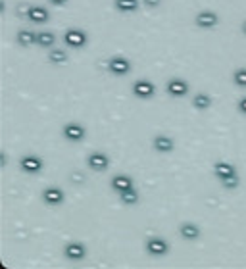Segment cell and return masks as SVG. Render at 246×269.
<instances>
[{"label":"cell","mask_w":246,"mask_h":269,"mask_svg":"<svg viewBox=\"0 0 246 269\" xmlns=\"http://www.w3.org/2000/svg\"><path fill=\"white\" fill-rule=\"evenodd\" d=\"M144 250L150 256L162 258V256H166L169 252V242L164 237H148L146 242H144Z\"/></svg>","instance_id":"1"},{"label":"cell","mask_w":246,"mask_h":269,"mask_svg":"<svg viewBox=\"0 0 246 269\" xmlns=\"http://www.w3.org/2000/svg\"><path fill=\"white\" fill-rule=\"evenodd\" d=\"M108 72L111 75H116V77H123V75H127L131 72V60L125 58V56H111L110 60H108Z\"/></svg>","instance_id":"2"},{"label":"cell","mask_w":246,"mask_h":269,"mask_svg":"<svg viewBox=\"0 0 246 269\" xmlns=\"http://www.w3.org/2000/svg\"><path fill=\"white\" fill-rule=\"evenodd\" d=\"M64 42L70 48H83L88 42V35L83 29H77V27H72L64 33Z\"/></svg>","instance_id":"3"},{"label":"cell","mask_w":246,"mask_h":269,"mask_svg":"<svg viewBox=\"0 0 246 269\" xmlns=\"http://www.w3.org/2000/svg\"><path fill=\"white\" fill-rule=\"evenodd\" d=\"M62 134H64L65 141H70V143H81V141L85 139L87 131H85V127L81 125V123H77V121H70V123H65V125L62 127Z\"/></svg>","instance_id":"4"},{"label":"cell","mask_w":246,"mask_h":269,"mask_svg":"<svg viewBox=\"0 0 246 269\" xmlns=\"http://www.w3.org/2000/svg\"><path fill=\"white\" fill-rule=\"evenodd\" d=\"M19 167L24 169L25 173L37 175V173H40V171H42L44 162H42L39 156H35V154H25L24 158L19 160Z\"/></svg>","instance_id":"5"},{"label":"cell","mask_w":246,"mask_h":269,"mask_svg":"<svg viewBox=\"0 0 246 269\" xmlns=\"http://www.w3.org/2000/svg\"><path fill=\"white\" fill-rule=\"evenodd\" d=\"M133 95L141 100H148L156 95V85L148 79H139L133 83Z\"/></svg>","instance_id":"6"},{"label":"cell","mask_w":246,"mask_h":269,"mask_svg":"<svg viewBox=\"0 0 246 269\" xmlns=\"http://www.w3.org/2000/svg\"><path fill=\"white\" fill-rule=\"evenodd\" d=\"M166 91L173 98H183V96L189 95V83L185 79H181V77H173V79L167 81Z\"/></svg>","instance_id":"7"},{"label":"cell","mask_w":246,"mask_h":269,"mask_svg":"<svg viewBox=\"0 0 246 269\" xmlns=\"http://www.w3.org/2000/svg\"><path fill=\"white\" fill-rule=\"evenodd\" d=\"M194 21H196L200 29H214L215 25L219 24V16L215 12H212V10H202V12L196 14Z\"/></svg>","instance_id":"8"},{"label":"cell","mask_w":246,"mask_h":269,"mask_svg":"<svg viewBox=\"0 0 246 269\" xmlns=\"http://www.w3.org/2000/svg\"><path fill=\"white\" fill-rule=\"evenodd\" d=\"M64 256L68 258V260H72V261H79V260H83V258L87 256V246L83 244V242L72 240V242H68V244H65Z\"/></svg>","instance_id":"9"},{"label":"cell","mask_w":246,"mask_h":269,"mask_svg":"<svg viewBox=\"0 0 246 269\" xmlns=\"http://www.w3.org/2000/svg\"><path fill=\"white\" fill-rule=\"evenodd\" d=\"M87 164L93 171H106L110 167V158L104 152H93V154H88Z\"/></svg>","instance_id":"10"},{"label":"cell","mask_w":246,"mask_h":269,"mask_svg":"<svg viewBox=\"0 0 246 269\" xmlns=\"http://www.w3.org/2000/svg\"><path fill=\"white\" fill-rule=\"evenodd\" d=\"M152 146H154V150L160 152V154H169V152H173L175 148V141L171 137H167V134H156V137L152 139Z\"/></svg>","instance_id":"11"},{"label":"cell","mask_w":246,"mask_h":269,"mask_svg":"<svg viewBox=\"0 0 246 269\" xmlns=\"http://www.w3.org/2000/svg\"><path fill=\"white\" fill-rule=\"evenodd\" d=\"M42 200L47 202L48 206H60L65 200V194L64 190L58 189V187H48V189H44V192H42Z\"/></svg>","instance_id":"12"},{"label":"cell","mask_w":246,"mask_h":269,"mask_svg":"<svg viewBox=\"0 0 246 269\" xmlns=\"http://www.w3.org/2000/svg\"><path fill=\"white\" fill-rule=\"evenodd\" d=\"M214 175L219 179V183L229 179V177H235L237 175V167L229 164V162H215L214 164Z\"/></svg>","instance_id":"13"},{"label":"cell","mask_w":246,"mask_h":269,"mask_svg":"<svg viewBox=\"0 0 246 269\" xmlns=\"http://www.w3.org/2000/svg\"><path fill=\"white\" fill-rule=\"evenodd\" d=\"M27 19L31 24L42 25L50 19V12L47 8H42V6H31V8H27Z\"/></svg>","instance_id":"14"},{"label":"cell","mask_w":246,"mask_h":269,"mask_svg":"<svg viewBox=\"0 0 246 269\" xmlns=\"http://www.w3.org/2000/svg\"><path fill=\"white\" fill-rule=\"evenodd\" d=\"M179 235H181L185 240H198L200 235H202V231L196 223L192 221H187V223H181V227H179Z\"/></svg>","instance_id":"15"},{"label":"cell","mask_w":246,"mask_h":269,"mask_svg":"<svg viewBox=\"0 0 246 269\" xmlns=\"http://www.w3.org/2000/svg\"><path fill=\"white\" fill-rule=\"evenodd\" d=\"M110 187L111 190H116L118 194H121V192H125V190L133 189V179H131L129 175H116V177H111Z\"/></svg>","instance_id":"16"},{"label":"cell","mask_w":246,"mask_h":269,"mask_svg":"<svg viewBox=\"0 0 246 269\" xmlns=\"http://www.w3.org/2000/svg\"><path fill=\"white\" fill-rule=\"evenodd\" d=\"M16 42L17 44H21V47L37 44V33H33L31 29H21V31H17V35H16Z\"/></svg>","instance_id":"17"},{"label":"cell","mask_w":246,"mask_h":269,"mask_svg":"<svg viewBox=\"0 0 246 269\" xmlns=\"http://www.w3.org/2000/svg\"><path fill=\"white\" fill-rule=\"evenodd\" d=\"M114 6L121 14H133L139 10V0H114Z\"/></svg>","instance_id":"18"},{"label":"cell","mask_w":246,"mask_h":269,"mask_svg":"<svg viewBox=\"0 0 246 269\" xmlns=\"http://www.w3.org/2000/svg\"><path fill=\"white\" fill-rule=\"evenodd\" d=\"M212 102H214V100H212V96L206 95V93H198V95L192 96V106L200 111L208 110V108L212 106Z\"/></svg>","instance_id":"19"},{"label":"cell","mask_w":246,"mask_h":269,"mask_svg":"<svg viewBox=\"0 0 246 269\" xmlns=\"http://www.w3.org/2000/svg\"><path fill=\"white\" fill-rule=\"evenodd\" d=\"M48 62L52 63V65H64L68 62V52L62 50V48H52L48 52Z\"/></svg>","instance_id":"20"},{"label":"cell","mask_w":246,"mask_h":269,"mask_svg":"<svg viewBox=\"0 0 246 269\" xmlns=\"http://www.w3.org/2000/svg\"><path fill=\"white\" fill-rule=\"evenodd\" d=\"M54 42H56V37H54V33H50V31H40L37 33V44L42 48H52L54 47Z\"/></svg>","instance_id":"21"},{"label":"cell","mask_w":246,"mask_h":269,"mask_svg":"<svg viewBox=\"0 0 246 269\" xmlns=\"http://www.w3.org/2000/svg\"><path fill=\"white\" fill-rule=\"evenodd\" d=\"M139 198H141V196H139V192L135 190V187L119 194V200H121V202H123L125 206H135L137 202H139Z\"/></svg>","instance_id":"22"},{"label":"cell","mask_w":246,"mask_h":269,"mask_svg":"<svg viewBox=\"0 0 246 269\" xmlns=\"http://www.w3.org/2000/svg\"><path fill=\"white\" fill-rule=\"evenodd\" d=\"M233 83L240 88H246V68H237L233 72Z\"/></svg>","instance_id":"23"},{"label":"cell","mask_w":246,"mask_h":269,"mask_svg":"<svg viewBox=\"0 0 246 269\" xmlns=\"http://www.w3.org/2000/svg\"><path fill=\"white\" fill-rule=\"evenodd\" d=\"M238 183H240V179H238V175H235V177H229V179H225V181H221V185L225 187V189L235 190V189L238 187Z\"/></svg>","instance_id":"24"},{"label":"cell","mask_w":246,"mask_h":269,"mask_svg":"<svg viewBox=\"0 0 246 269\" xmlns=\"http://www.w3.org/2000/svg\"><path fill=\"white\" fill-rule=\"evenodd\" d=\"M143 4L146 6V8H160V4H162V0H143Z\"/></svg>","instance_id":"25"},{"label":"cell","mask_w":246,"mask_h":269,"mask_svg":"<svg viewBox=\"0 0 246 269\" xmlns=\"http://www.w3.org/2000/svg\"><path fill=\"white\" fill-rule=\"evenodd\" d=\"M237 108H238V111H240V114H242V116H246V96H242V98H240V100H238Z\"/></svg>","instance_id":"26"},{"label":"cell","mask_w":246,"mask_h":269,"mask_svg":"<svg viewBox=\"0 0 246 269\" xmlns=\"http://www.w3.org/2000/svg\"><path fill=\"white\" fill-rule=\"evenodd\" d=\"M48 2H50L52 6H65L70 0H48Z\"/></svg>","instance_id":"27"},{"label":"cell","mask_w":246,"mask_h":269,"mask_svg":"<svg viewBox=\"0 0 246 269\" xmlns=\"http://www.w3.org/2000/svg\"><path fill=\"white\" fill-rule=\"evenodd\" d=\"M240 31H242V33H244V35H246V19H244V21H242V27H240Z\"/></svg>","instance_id":"28"}]
</instances>
